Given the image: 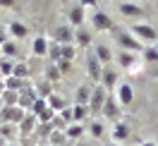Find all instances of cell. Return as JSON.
<instances>
[{"instance_id": "c3c4849f", "label": "cell", "mask_w": 158, "mask_h": 146, "mask_svg": "<svg viewBox=\"0 0 158 146\" xmlns=\"http://www.w3.org/2000/svg\"><path fill=\"white\" fill-rule=\"evenodd\" d=\"M36 146H41V144H36Z\"/></svg>"}, {"instance_id": "8d00e7d4", "label": "cell", "mask_w": 158, "mask_h": 146, "mask_svg": "<svg viewBox=\"0 0 158 146\" xmlns=\"http://www.w3.org/2000/svg\"><path fill=\"white\" fill-rule=\"evenodd\" d=\"M43 108H48V101H46V98H36V101H34V108H31V113L39 115Z\"/></svg>"}, {"instance_id": "7c38bea8", "label": "cell", "mask_w": 158, "mask_h": 146, "mask_svg": "<svg viewBox=\"0 0 158 146\" xmlns=\"http://www.w3.org/2000/svg\"><path fill=\"white\" fill-rule=\"evenodd\" d=\"M120 106H129L132 101H134V89L129 86V84H118V94H115Z\"/></svg>"}, {"instance_id": "7402d4cb", "label": "cell", "mask_w": 158, "mask_h": 146, "mask_svg": "<svg viewBox=\"0 0 158 146\" xmlns=\"http://www.w3.org/2000/svg\"><path fill=\"white\" fill-rule=\"evenodd\" d=\"M67 134L65 132H60V129H53L48 136V146H67Z\"/></svg>"}, {"instance_id": "7a4b0ae2", "label": "cell", "mask_w": 158, "mask_h": 146, "mask_svg": "<svg viewBox=\"0 0 158 146\" xmlns=\"http://www.w3.org/2000/svg\"><path fill=\"white\" fill-rule=\"evenodd\" d=\"M27 115V110L19 106H2L0 110V122H12V125H19Z\"/></svg>"}, {"instance_id": "ac0fdd59", "label": "cell", "mask_w": 158, "mask_h": 146, "mask_svg": "<svg viewBox=\"0 0 158 146\" xmlns=\"http://www.w3.org/2000/svg\"><path fill=\"white\" fill-rule=\"evenodd\" d=\"M94 53H96V58L101 60V65H103V67H106V65H113V53H110L108 46L96 43V46H94Z\"/></svg>"}, {"instance_id": "ab89813d", "label": "cell", "mask_w": 158, "mask_h": 146, "mask_svg": "<svg viewBox=\"0 0 158 146\" xmlns=\"http://www.w3.org/2000/svg\"><path fill=\"white\" fill-rule=\"evenodd\" d=\"M79 5H81V7H94L96 0H79Z\"/></svg>"}, {"instance_id": "d590c367", "label": "cell", "mask_w": 158, "mask_h": 146, "mask_svg": "<svg viewBox=\"0 0 158 146\" xmlns=\"http://www.w3.org/2000/svg\"><path fill=\"white\" fill-rule=\"evenodd\" d=\"M141 55H144L146 62H158V48H153V46L144 48V50H141Z\"/></svg>"}, {"instance_id": "f35d334b", "label": "cell", "mask_w": 158, "mask_h": 146, "mask_svg": "<svg viewBox=\"0 0 158 146\" xmlns=\"http://www.w3.org/2000/svg\"><path fill=\"white\" fill-rule=\"evenodd\" d=\"M7 41H10V29H7L5 24H0V46L7 43Z\"/></svg>"}, {"instance_id": "52a82bcc", "label": "cell", "mask_w": 158, "mask_h": 146, "mask_svg": "<svg viewBox=\"0 0 158 146\" xmlns=\"http://www.w3.org/2000/svg\"><path fill=\"white\" fill-rule=\"evenodd\" d=\"M91 24H94V29H98V31H110V29H115V24H113V19H110L106 12H94V17H91Z\"/></svg>"}, {"instance_id": "5b68a950", "label": "cell", "mask_w": 158, "mask_h": 146, "mask_svg": "<svg viewBox=\"0 0 158 146\" xmlns=\"http://www.w3.org/2000/svg\"><path fill=\"white\" fill-rule=\"evenodd\" d=\"M86 69H89V77L101 84V74H103V65H101V60L96 58V53H89L86 55Z\"/></svg>"}, {"instance_id": "83f0119b", "label": "cell", "mask_w": 158, "mask_h": 146, "mask_svg": "<svg viewBox=\"0 0 158 146\" xmlns=\"http://www.w3.org/2000/svg\"><path fill=\"white\" fill-rule=\"evenodd\" d=\"M12 77H17V79H29V65L22 60V62H15V69H12Z\"/></svg>"}, {"instance_id": "f1b7e54d", "label": "cell", "mask_w": 158, "mask_h": 146, "mask_svg": "<svg viewBox=\"0 0 158 146\" xmlns=\"http://www.w3.org/2000/svg\"><path fill=\"white\" fill-rule=\"evenodd\" d=\"M60 50H62V46H60L58 41H48V58L50 62H60Z\"/></svg>"}, {"instance_id": "f907efd6", "label": "cell", "mask_w": 158, "mask_h": 146, "mask_svg": "<svg viewBox=\"0 0 158 146\" xmlns=\"http://www.w3.org/2000/svg\"><path fill=\"white\" fill-rule=\"evenodd\" d=\"M0 79H2V77H0Z\"/></svg>"}, {"instance_id": "8fae6325", "label": "cell", "mask_w": 158, "mask_h": 146, "mask_svg": "<svg viewBox=\"0 0 158 146\" xmlns=\"http://www.w3.org/2000/svg\"><path fill=\"white\" fill-rule=\"evenodd\" d=\"M110 134H113V141H115V144H125L129 139V125H125V122L118 120V122L113 125V132H110Z\"/></svg>"}, {"instance_id": "1f68e13d", "label": "cell", "mask_w": 158, "mask_h": 146, "mask_svg": "<svg viewBox=\"0 0 158 146\" xmlns=\"http://www.w3.org/2000/svg\"><path fill=\"white\" fill-rule=\"evenodd\" d=\"M48 108H53L55 113H60V110H65V108H67V103H65V98H62V96L53 94V96L48 98Z\"/></svg>"}, {"instance_id": "ffe728a7", "label": "cell", "mask_w": 158, "mask_h": 146, "mask_svg": "<svg viewBox=\"0 0 158 146\" xmlns=\"http://www.w3.org/2000/svg\"><path fill=\"white\" fill-rule=\"evenodd\" d=\"M34 91H36V96H39V98H46V101H48V98L53 96V84H50L48 79H41Z\"/></svg>"}, {"instance_id": "7bdbcfd3", "label": "cell", "mask_w": 158, "mask_h": 146, "mask_svg": "<svg viewBox=\"0 0 158 146\" xmlns=\"http://www.w3.org/2000/svg\"><path fill=\"white\" fill-rule=\"evenodd\" d=\"M5 146H22L19 141H12V144H5Z\"/></svg>"}, {"instance_id": "bcb514c9", "label": "cell", "mask_w": 158, "mask_h": 146, "mask_svg": "<svg viewBox=\"0 0 158 146\" xmlns=\"http://www.w3.org/2000/svg\"><path fill=\"white\" fill-rule=\"evenodd\" d=\"M144 146H153V144H148V141H146V144H144Z\"/></svg>"}, {"instance_id": "e575fe53", "label": "cell", "mask_w": 158, "mask_h": 146, "mask_svg": "<svg viewBox=\"0 0 158 146\" xmlns=\"http://www.w3.org/2000/svg\"><path fill=\"white\" fill-rule=\"evenodd\" d=\"M89 132H91V136L101 139V136L106 134V125H103V122H96V120H94V122L89 125Z\"/></svg>"}, {"instance_id": "74e56055", "label": "cell", "mask_w": 158, "mask_h": 146, "mask_svg": "<svg viewBox=\"0 0 158 146\" xmlns=\"http://www.w3.org/2000/svg\"><path fill=\"white\" fill-rule=\"evenodd\" d=\"M58 115H60V120H62L65 125H72V122H74V117H72V108H65V110H60Z\"/></svg>"}, {"instance_id": "5bb4252c", "label": "cell", "mask_w": 158, "mask_h": 146, "mask_svg": "<svg viewBox=\"0 0 158 146\" xmlns=\"http://www.w3.org/2000/svg\"><path fill=\"white\" fill-rule=\"evenodd\" d=\"M74 46H81V48H89V46H94V36H91V31L84 29V27L74 29Z\"/></svg>"}, {"instance_id": "9a60e30c", "label": "cell", "mask_w": 158, "mask_h": 146, "mask_svg": "<svg viewBox=\"0 0 158 146\" xmlns=\"http://www.w3.org/2000/svg\"><path fill=\"white\" fill-rule=\"evenodd\" d=\"M65 134H67V141H81V136L86 134V127L81 125V122H72V125H67V129H65Z\"/></svg>"}, {"instance_id": "30bf717a", "label": "cell", "mask_w": 158, "mask_h": 146, "mask_svg": "<svg viewBox=\"0 0 158 146\" xmlns=\"http://www.w3.org/2000/svg\"><path fill=\"white\" fill-rule=\"evenodd\" d=\"M0 136L12 144V141H17V136H19V125H12V122H0Z\"/></svg>"}, {"instance_id": "8992f818", "label": "cell", "mask_w": 158, "mask_h": 146, "mask_svg": "<svg viewBox=\"0 0 158 146\" xmlns=\"http://www.w3.org/2000/svg\"><path fill=\"white\" fill-rule=\"evenodd\" d=\"M53 41H58L60 46H69V43H74V29L69 27V24H62L55 29L53 34Z\"/></svg>"}, {"instance_id": "ee69618b", "label": "cell", "mask_w": 158, "mask_h": 146, "mask_svg": "<svg viewBox=\"0 0 158 146\" xmlns=\"http://www.w3.org/2000/svg\"><path fill=\"white\" fill-rule=\"evenodd\" d=\"M5 144H7V141H5V139H2V136H0V146H5Z\"/></svg>"}, {"instance_id": "e0dca14e", "label": "cell", "mask_w": 158, "mask_h": 146, "mask_svg": "<svg viewBox=\"0 0 158 146\" xmlns=\"http://www.w3.org/2000/svg\"><path fill=\"white\" fill-rule=\"evenodd\" d=\"M0 50H2V55H0V58H22L19 43H17L15 39H10L7 43H2V46H0Z\"/></svg>"}, {"instance_id": "681fc988", "label": "cell", "mask_w": 158, "mask_h": 146, "mask_svg": "<svg viewBox=\"0 0 158 146\" xmlns=\"http://www.w3.org/2000/svg\"><path fill=\"white\" fill-rule=\"evenodd\" d=\"M0 24H2V22H0Z\"/></svg>"}, {"instance_id": "b9f144b4", "label": "cell", "mask_w": 158, "mask_h": 146, "mask_svg": "<svg viewBox=\"0 0 158 146\" xmlns=\"http://www.w3.org/2000/svg\"><path fill=\"white\" fill-rule=\"evenodd\" d=\"M67 146H91V144H86V141H74V144H72V141H69Z\"/></svg>"}, {"instance_id": "d6986e66", "label": "cell", "mask_w": 158, "mask_h": 146, "mask_svg": "<svg viewBox=\"0 0 158 146\" xmlns=\"http://www.w3.org/2000/svg\"><path fill=\"white\" fill-rule=\"evenodd\" d=\"M69 24H72V29H79V27L84 24V7H81V5H77V7L69 10Z\"/></svg>"}, {"instance_id": "44dd1931", "label": "cell", "mask_w": 158, "mask_h": 146, "mask_svg": "<svg viewBox=\"0 0 158 146\" xmlns=\"http://www.w3.org/2000/svg\"><path fill=\"white\" fill-rule=\"evenodd\" d=\"M72 117H74V122H86L91 117V110H89V106H74L72 108Z\"/></svg>"}, {"instance_id": "60d3db41", "label": "cell", "mask_w": 158, "mask_h": 146, "mask_svg": "<svg viewBox=\"0 0 158 146\" xmlns=\"http://www.w3.org/2000/svg\"><path fill=\"white\" fill-rule=\"evenodd\" d=\"M2 7H15V0H0Z\"/></svg>"}, {"instance_id": "7dc6e473", "label": "cell", "mask_w": 158, "mask_h": 146, "mask_svg": "<svg viewBox=\"0 0 158 146\" xmlns=\"http://www.w3.org/2000/svg\"><path fill=\"white\" fill-rule=\"evenodd\" d=\"M0 55H2V50H0Z\"/></svg>"}, {"instance_id": "2e32d148", "label": "cell", "mask_w": 158, "mask_h": 146, "mask_svg": "<svg viewBox=\"0 0 158 146\" xmlns=\"http://www.w3.org/2000/svg\"><path fill=\"white\" fill-rule=\"evenodd\" d=\"M118 65L122 69H134V65H137V53L120 50V53H118Z\"/></svg>"}, {"instance_id": "f6af8a7d", "label": "cell", "mask_w": 158, "mask_h": 146, "mask_svg": "<svg viewBox=\"0 0 158 146\" xmlns=\"http://www.w3.org/2000/svg\"><path fill=\"white\" fill-rule=\"evenodd\" d=\"M110 146H122V144H115V141H113V144H110Z\"/></svg>"}, {"instance_id": "cb8c5ba5", "label": "cell", "mask_w": 158, "mask_h": 146, "mask_svg": "<svg viewBox=\"0 0 158 146\" xmlns=\"http://www.w3.org/2000/svg\"><path fill=\"white\" fill-rule=\"evenodd\" d=\"M0 103H2V106H19V91H10V89H5L2 96H0Z\"/></svg>"}, {"instance_id": "4316f807", "label": "cell", "mask_w": 158, "mask_h": 146, "mask_svg": "<svg viewBox=\"0 0 158 146\" xmlns=\"http://www.w3.org/2000/svg\"><path fill=\"white\" fill-rule=\"evenodd\" d=\"M48 41H50V39H36V41H34V46H31L34 55H41V58H48Z\"/></svg>"}, {"instance_id": "ba28073f", "label": "cell", "mask_w": 158, "mask_h": 146, "mask_svg": "<svg viewBox=\"0 0 158 146\" xmlns=\"http://www.w3.org/2000/svg\"><path fill=\"white\" fill-rule=\"evenodd\" d=\"M101 115H106L108 120H113V122H118V117H120V103H118V98L110 94L108 101H106V106H103V110H101Z\"/></svg>"}, {"instance_id": "4dcf8cb0", "label": "cell", "mask_w": 158, "mask_h": 146, "mask_svg": "<svg viewBox=\"0 0 158 146\" xmlns=\"http://www.w3.org/2000/svg\"><path fill=\"white\" fill-rule=\"evenodd\" d=\"M12 69H15V62L10 58H0V77L2 79L12 77Z\"/></svg>"}, {"instance_id": "836d02e7", "label": "cell", "mask_w": 158, "mask_h": 146, "mask_svg": "<svg viewBox=\"0 0 158 146\" xmlns=\"http://www.w3.org/2000/svg\"><path fill=\"white\" fill-rule=\"evenodd\" d=\"M74 53H77V46H74V43H69V46H62V50H60V60H65V62H72V60H74Z\"/></svg>"}, {"instance_id": "603a6c76", "label": "cell", "mask_w": 158, "mask_h": 146, "mask_svg": "<svg viewBox=\"0 0 158 146\" xmlns=\"http://www.w3.org/2000/svg\"><path fill=\"white\" fill-rule=\"evenodd\" d=\"M7 29H10V36L15 41H17V39H24V36L29 34V29H27L22 22H10V27H7Z\"/></svg>"}, {"instance_id": "d6a6232c", "label": "cell", "mask_w": 158, "mask_h": 146, "mask_svg": "<svg viewBox=\"0 0 158 146\" xmlns=\"http://www.w3.org/2000/svg\"><path fill=\"white\" fill-rule=\"evenodd\" d=\"M60 77H62V74H60V67H58V62H50L48 67H46V79H48L50 84H53V81H58Z\"/></svg>"}, {"instance_id": "9c48e42d", "label": "cell", "mask_w": 158, "mask_h": 146, "mask_svg": "<svg viewBox=\"0 0 158 146\" xmlns=\"http://www.w3.org/2000/svg\"><path fill=\"white\" fill-rule=\"evenodd\" d=\"M132 34H134L139 41H146V43H153V41L158 39L156 29H151V27H146V24H137V27H132Z\"/></svg>"}, {"instance_id": "d4e9b609", "label": "cell", "mask_w": 158, "mask_h": 146, "mask_svg": "<svg viewBox=\"0 0 158 146\" xmlns=\"http://www.w3.org/2000/svg\"><path fill=\"white\" fill-rule=\"evenodd\" d=\"M91 89H94V86H84V84H81V86H77V94H74V96H77V106H89Z\"/></svg>"}, {"instance_id": "3957f363", "label": "cell", "mask_w": 158, "mask_h": 146, "mask_svg": "<svg viewBox=\"0 0 158 146\" xmlns=\"http://www.w3.org/2000/svg\"><path fill=\"white\" fill-rule=\"evenodd\" d=\"M118 43L122 50H129V53H139L141 50V41L132 34V31H120L118 34Z\"/></svg>"}, {"instance_id": "277c9868", "label": "cell", "mask_w": 158, "mask_h": 146, "mask_svg": "<svg viewBox=\"0 0 158 146\" xmlns=\"http://www.w3.org/2000/svg\"><path fill=\"white\" fill-rule=\"evenodd\" d=\"M101 86L106 89L108 94L118 86V67H115V65H106V67H103V74H101Z\"/></svg>"}, {"instance_id": "6da1fadb", "label": "cell", "mask_w": 158, "mask_h": 146, "mask_svg": "<svg viewBox=\"0 0 158 146\" xmlns=\"http://www.w3.org/2000/svg\"><path fill=\"white\" fill-rule=\"evenodd\" d=\"M108 96H110V94L101 86V84H96V86L91 89V98H89V110H91V115H101V110H103V106H106Z\"/></svg>"}, {"instance_id": "f546056e", "label": "cell", "mask_w": 158, "mask_h": 146, "mask_svg": "<svg viewBox=\"0 0 158 146\" xmlns=\"http://www.w3.org/2000/svg\"><path fill=\"white\" fill-rule=\"evenodd\" d=\"M120 10H122V15H127V17H141V15H144L141 7H139V5H132V2H122Z\"/></svg>"}, {"instance_id": "4fadbf2b", "label": "cell", "mask_w": 158, "mask_h": 146, "mask_svg": "<svg viewBox=\"0 0 158 146\" xmlns=\"http://www.w3.org/2000/svg\"><path fill=\"white\" fill-rule=\"evenodd\" d=\"M36 125H39L36 115H34V113H27L24 120L19 122V134L22 136H31V134H34V129H36Z\"/></svg>"}, {"instance_id": "484cf974", "label": "cell", "mask_w": 158, "mask_h": 146, "mask_svg": "<svg viewBox=\"0 0 158 146\" xmlns=\"http://www.w3.org/2000/svg\"><path fill=\"white\" fill-rule=\"evenodd\" d=\"M50 132H53V125H50V122H39L36 129H34V136H36L39 141H41V139H46V141H48Z\"/></svg>"}]
</instances>
